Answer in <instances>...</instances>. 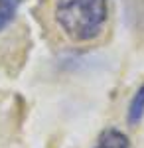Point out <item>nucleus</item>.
Wrapping results in <instances>:
<instances>
[{
    "label": "nucleus",
    "instance_id": "7ed1b4c3",
    "mask_svg": "<svg viewBox=\"0 0 144 148\" xmlns=\"http://www.w3.org/2000/svg\"><path fill=\"white\" fill-rule=\"evenodd\" d=\"M144 119V83L136 89V93L132 95V99L128 103V109H126V123L128 126H138Z\"/></svg>",
    "mask_w": 144,
    "mask_h": 148
},
{
    "label": "nucleus",
    "instance_id": "f03ea898",
    "mask_svg": "<svg viewBox=\"0 0 144 148\" xmlns=\"http://www.w3.org/2000/svg\"><path fill=\"white\" fill-rule=\"evenodd\" d=\"M93 148H130V140L121 128L109 126L99 132Z\"/></svg>",
    "mask_w": 144,
    "mask_h": 148
},
{
    "label": "nucleus",
    "instance_id": "f257e3e1",
    "mask_svg": "<svg viewBox=\"0 0 144 148\" xmlns=\"http://www.w3.org/2000/svg\"><path fill=\"white\" fill-rule=\"evenodd\" d=\"M51 20L65 40L87 46L107 32L109 0H51Z\"/></svg>",
    "mask_w": 144,
    "mask_h": 148
},
{
    "label": "nucleus",
    "instance_id": "20e7f679",
    "mask_svg": "<svg viewBox=\"0 0 144 148\" xmlns=\"http://www.w3.org/2000/svg\"><path fill=\"white\" fill-rule=\"evenodd\" d=\"M18 8H20V0H0V32L14 22Z\"/></svg>",
    "mask_w": 144,
    "mask_h": 148
}]
</instances>
